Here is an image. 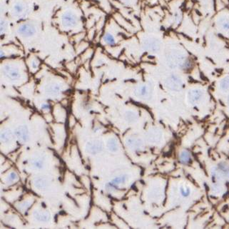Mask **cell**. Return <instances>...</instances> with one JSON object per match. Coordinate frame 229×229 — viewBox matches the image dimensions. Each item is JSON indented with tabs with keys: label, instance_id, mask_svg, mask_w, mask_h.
I'll return each mask as SVG.
<instances>
[{
	"label": "cell",
	"instance_id": "cell-1",
	"mask_svg": "<svg viewBox=\"0 0 229 229\" xmlns=\"http://www.w3.org/2000/svg\"><path fill=\"white\" fill-rule=\"evenodd\" d=\"M61 20H62V24L64 27H70L76 25L77 21H78V19L73 13L66 12L63 15Z\"/></svg>",
	"mask_w": 229,
	"mask_h": 229
},
{
	"label": "cell",
	"instance_id": "cell-2",
	"mask_svg": "<svg viewBox=\"0 0 229 229\" xmlns=\"http://www.w3.org/2000/svg\"><path fill=\"white\" fill-rule=\"evenodd\" d=\"M18 33L25 37H31L35 33V29L33 26L29 24H24L18 29Z\"/></svg>",
	"mask_w": 229,
	"mask_h": 229
},
{
	"label": "cell",
	"instance_id": "cell-3",
	"mask_svg": "<svg viewBox=\"0 0 229 229\" xmlns=\"http://www.w3.org/2000/svg\"><path fill=\"white\" fill-rule=\"evenodd\" d=\"M103 40H104V42L106 43V44H108V46H113L114 45L115 43H116V41H115L113 36L111 34L109 33L105 34L104 37H103Z\"/></svg>",
	"mask_w": 229,
	"mask_h": 229
},
{
	"label": "cell",
	"instance_id": "cell-4",
	"mask_svg": "<svg viewBox=\"0 0 229 229\" xmlns=\"http://www.w3.org/2000/svg\"><path fill=\"white\" fill-rule=\"evenodd\" d=\"M180 160L183 163H187L190 161V154L186 151H182L180 156Z\"/></svg>",
	"mask_w": 229,
	"mask_h": 229
},
{
	"label": "cell",
	"instance_id": "cell-5",
	"mask_svg": "<svg viewBox=\"0 0 229 229\" xmlns=\"http://www.w3.org/2000/svg\"><path fill=\"white\" fill-rule=\"evenodd\" d=\"M7 70L9 73V75L10 77H12V78H17V77L19 76V73L17 72V70L15 69H7Z\"/></svg>",
	"mask_w": 229,
	"mask_h": 229
},
{
	"label": "cell",
	"instance_id": "cell-6",
	"mask_svg": "<svg viewBox=\"0 0 229 229\" xmlns=\"http://www.w3.org/2000/svg\"><path fill=\"white\" fill-rule=\"evenodd\" d=\"M14 9L15 12L17 13H21L23 12V9H24V7L22 4H17L16 5H14Z\"/></svg>",
	"mask_w": 229,
	"mask_h": 229
},
{
	"label": "cell",
	"instance_id": "cell-7",
	"mask_svg": "<svg viewBox=\"0 0 229 229\" xmlns=\"http://www.w3.org/2000/svg\"><path fill=\"white\" fill-rule=\"evenodd\" d=\"M181 191L182 195L184 196H187L189 195V189H185V190H183V188H181Z\"/></svg>",
	"mask_w": 229,
	"mask_h": 229
}]
</instances>
